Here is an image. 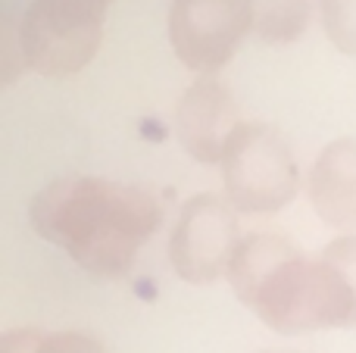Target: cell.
<instances>
[{
    "label": "cell",
    "instance_id": "obj_1",
    "mask_svg": "<svg viewBox=\"0 0 356 353\" xmlns=\"http://www.w3.org/2000/svg\"><path fill=\"white\" fill-rule=\"evenodd\" d=\"M238 300L278 335L356 325V235L307 256L282 235H250L228 269Z\"/></svg>",
    "mask_w": 356,
    "mask_h": 353
},
{
    "label": "cell",
    "instance_id": "obj_2",
    "mask_svg": "<svg viewBox=\"0 0 356 353\" xmlns=\"http://www.w3.org/2000/svg\"><path fill=\"white\" fill-rule=\"evenodd\" d=\"M31 229L66 250L94 279H122L138 250L160 231L163 206L147 188L110 179L66 175L31 200Z\"/></svg>",
    "mask_w": 356,
    "mask_h": 353
},
{
    "label": "cell",
    "instance_id": "obj_3",
    "mask_svg": "<svg viewBox=\"0 0 356 353\" xmlns=\"http://www.w3.org/2000/svg\"><path fill=\"white\" fill-rule=\"evenodd\" d=\"M225 197L238 213L269 216L300 191V169L288 141L266 122H241L219 163Z\"/></svg>",
    "mask_w": 356,
    "mask_h": 353
},
{
    "label": "cell",
    "instance_id": "obj_4",
    "mask_svg": "<svg viewBox=\"0 0 356 353\" xmlns=\"http://www.w3.org/2000/svg\"><path fill=\"white\" fill-rule=\"evenodd\" d=\"M106 10L88 0H31L22 16L25 63L44 79H66L94 60Z\"/></svg>",
    "mask_w": 356,
    "mask_h": 353
},
{
    "label": "cell",
    "instance_id": "obj_5",
    "mask_svg": "<svg viewBox=\"0 0 356 353\" xmlns=\"http://www.w3.org/2000/svg\"><path fill=\"white\" fill-rule=\"evenodd\" d=\"M238 210L219 194H194L178 213L169 238V260L191 285H213L228 275L238 244Z\"/></svg>",
    "mask_w": 356,
    "mask_h": 353
},
{
    "label": "cell",
    "instance_id": "obj_6",
    "mask_svg": "<svg viewBox=\"0 0 356 353\" xmlns=\"http://www.w3.org/2000/svg\"><path fill=\"white\" fill-rule=\"evenodd\" d=\"M253 31V0H172L169 44L191 72L222 69Z\"/></svg>",
    "mask_w": 356,
    "mask_h": 353
},
{
    "label": "cell",
    "instance_id": "obj_7",
    "mask_svg": "<svg viewBox=\"0 0 356 353\" xmlns=\"http://www.w3.org/2000/svg\"><path fill=\"white\" fill-rule=\"evenodd\" d=\"M238 106L228 91L213 75H200L175 106V138L191 160L219 166L225 156V144L238 129Z\"/></svg>",
    "mask_w": 356,
    "mask_h": 353
},
{
    "label": "cell",
    "instance_id": "obj_8",
    "mask_svg": "<svg viewBox=\"0 0 356 353\" xmlns=\"http://www.w3.org/2000/svg\"><path fill=\"white\" fill-rule=\"evenodd\" d=\"M307 197L332 229L356 225V141L341 138L319 150L307 175Z\"/></svg>",
    "mask_w": 356,
    "mask_h": 353
},
{
    "label": "cell",
    "instance_id": "obj_9",
    "mask_svg": "<svg viewBox=\"0 0 356 353\" xmlns=\"http://www.w3.org/2000/svg\"><path fill=\"white\" fill-rule=\"evenodd\" d=\"M309 25V0H253V35L266 44H291Z\"/></svg>",
    "mask_w": 356,
    "mask_h": 353
},
{
    "label": "cell",
    "instance_id": "obj_10",
    "mask_svg": "<svg viewBox=\"0 0 356 353\" xmlns=\"http://www.w3.org/2000/svg\"><path fill=\"white\" fill-rule=\"evenodd\" d=\"M0 353H106V347L85 331L19 329L0 338Z\"/></svg>",
    "mask_w": 356,
    "mask_h": 353
},
{
    "label": "cell",
    "instance_id": "obj_11",
    "mask_svg": "<svg viewBox=\"0 0 356 353\" xmlns=\"http://www.w3.org/2000/svg\"><path fill=\"white\" fill-rule=\"evenodd\" d=\"M325 38L347 56H356V0H319Z\"/></svg>",
    "mask_w": 356,
    "mask_h": 353
},
{
    "label": "cell",
    "instance_id": "obj_12",
    "mask_svg": "<svg viewBox=\"0 0 356 353\" xmlns=\"http://www.w3.org/2000/svg\"><path fill=\"white\" fill-rule=\"evenodd\" d=\"M88 3H94V6H100V10H106V6H110L113 0H88Z\"/></svg>",
    "mask_w": 356,
    "mask_h": 353
},
{
    "label": "cell",
    "instance_id": "obj_13",
    "mask_svg": "<svg viewBox=\"0 0 356 353\" xmlns=\"http://www.w3.org/2000/svg\"><path fill=\"white\" fill-rule=\"evenodd\" d=\"M259 353H300V350H259Z\"/></svg>",
    "mask_w": 356,
    "mask_h": 353
}]
</instances>
